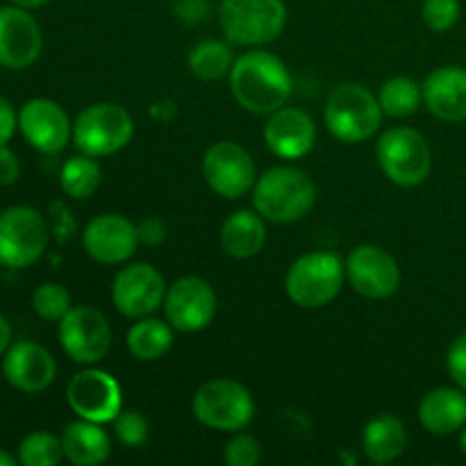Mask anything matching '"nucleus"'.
<instances>
[{
    "label": "nucleus",
    "mask_w": 466,
    "mask_h": 466,
    "mask_svg": "<svg viewBox=\"0 0 466 466\" xmlns=\"http://www.w3.org/2000/svg\"><path fill=\"white\" fill-rule=\"evenodd\" d=\"M230 89L241 107L259 116H268L276 109L285 107L289 100V68L268 50H250L232 64Z\"/></svg>",
    "instance_id": "1"
},
{
    "label": "nucleus",
    "mask_w": 466,
    "mask_h": 466,
    "mask_svg": "<svg viewBox=\"0 0 466 466\" xmlns=\"http://www.w3.org/2000/svg\"><path fill=\"white\" fill-rule=\"evenodd\" d=\"M317 200L312 177L294 167H276L255 180V212L273 223H291L303 218Z\"/></svg>",
    "instance_id": "2"
},
{
    "label": "nucleus",
    "mask_w": 466,
    "mask_h": 466,
    "mask_svg": "<svg viewBox=\"0 0 466 466\" xmlns=\"http://www.w3.org/2000/svg\"><path fill=\"white\" fill-rule=\"evenodd\" d=\"M326 127L335 139L344 144H360L367 141L380 130L382 107L380 100L364 89L362 85H339L323 107Z\"/></svg>",
    "instance_id": "3"
},
{
    "label": "nucleus",
    "mask_w": 466,
    "mask_h": 466,
    "mask_svg": "<svg viewBox=\"0 0 466 466\" xmlns=\"http://www.w3.org/2000/svg\"><path fill=\"white\" fill-rule=\"evenodd\" d=\"M346 267L339 255L330 250L305 253L289 267L285 291L299 308L317 309L332 303L344 285Z\"/></svg>",
    "instance_id": "4"
},
{
    "label": "nucleus",
    "mask_w": 466,
    "mask_h": 466,
    "mask_svg": "<svg viewBox=\"0 0 466 466\" xmlns=\"http://www.w3.org/2000/svg\"><path fill=\"white\" fill-rule=\"evenodd\" d=\"M135 121L121 105L96 103L77 114L73 123V144L89 157H109L130 144Z\"/></svg>",
    "instance_id": "5"
},
{
    "label": "nucleus",
    "mask_w": 466,
    "mask_h": 466,
    "mask_svg": "<svg viewBox=\"0 0 466 466\" xmlns=\"http://www.w3.org/2000/svg\"><path fill=\"white\" fill-rule=\"evenodd\" d=\"M223 35L237 46H262L285 30L287 7L282 0H221Z\"/></svg>",
    "instance_id": "6"
},
{
    "label": "nucleus",
    "mask_w": 466,
    "mask_h": 466,
    "mask_svg": "<svg viewBox=\"0 0 466 466\" xmlns=\"http://www.w3.org/2000/svg\"><path fill=\"white\" fill-rule=\"evenodd\" d=\"M50 228L39 209L12 205L0 212V267L27 268L48 248Z\"/></svg>",
    "instance_id": "7"
},
{
    "label": "nucleus",
    "mask_w": 466,
    "mask_h": 466,
    "mask_svg": "<svg viewBox=\"0 0 466 466\" xmlns=\"http://www.w3.org/2000/svg\"><path fill=\"white\" fill-rule=\"evenodd\" d=\"M191 412L212 431L237 432L253 421L255 403L250 391L241 382L218 378L198 387L191 400Z\"/></svg>",
    "instance_id": "8"
},
{
    "label": "nucleus",
    "mask_w": 466,
    "mask_h": 466,
    "mask_svg": "<svg viewBox=\"0 0 466 466\" xmlns=\"http://www.w3.org/2000/svg\"><path fill=\"white\" fill-rule=\"evenodd\" d=\"M378 164L399 187H417L431 176L432 153L421 132L412 127H391L378 139Z\"/></svg>",
    "instance_id": "9"
},
{
    "label": "nucleus",
    "mask_w": 466,
    "mask_h": 466,
    "mask_svg": "<svg viewBox=\"0 0 466 466\" xmlns=\"http://www.w3.org/2000/svg\"><path fill=\"white\" fill-rule=\"evenodd\" d=\"M59 344L77 364H96L109 353L112 328L100 309L80 305L71 308L59 321Z\"/></svg>",
    "instance_id": "10"
},
{
    "label": "nucleus",
    "mask_w": 466,
    "mask_h": 466,
    "mask_svg": "<svg viewBox=\"0 0 466 466\" xmlns=\"http://www.w3.org/2000/svg\"><path fill=\"white\" fill-rule=\"evenodd\" d=\"M203 176L214 194L232 200L253 189L258 168L244 146L235 141H217L203 157Z\"/></svg>",
    "instance_id": "11"
},
{
    "label": "nucleus",
    "mask_w": 466,
    "mask_h": 466,
    "mask_svg": "<svg viewBox=\"0 0 466 466\" xmlns=\"http://www.w3.org/2000/svg\"><path fill=\"white\" fill-rule=\"evenodd\" d=\"M164 314L176 330L200 332L217 317V294L203 278H177L164 296Z\"/></svg>",
    "instance_id": "12"
},
{
    "label": "nucleus",
    "mask_w": 466,
    "mask_h": 466,
    "mask_svg": "<svg viewBox=\"0 0 466 466\" xmlns=\"http://www.w3.org/2000/svg\"><path fill=\"white\" fill-rule=\"evenodd\" d=\"M167 282L155 267L146 262L123 267L112 282V303L123 317L144 319L164 305Z\"/></svg>",
    "instance_id": "13"
},
{
    "label": "nucleus",
    "mask_w": 466,
    "mask_h": 466,
    "mask_svg": "<svg viewBox=\"0 0 466 466\" xmlns=\"http://www.w3.org/2000/svg\"><path fill=\"white\" fill-rule=\"evenodd\" d=\"M346 278L360 296L371 300L390 299L399 291L400 268L399 262L385 248L362 244L350 250L346 258Z\"/></svg>",
    "instance_id": "14"
},
{
    "label": "nucleus",
    "mask_w": 466,
    "mask_h": 466,
    "mask_svg": "<svg viewBox=\"0 0 466 466\" xmlns=\"http://www.w3.org/2000/svg\"><path fill=\"white\" fill-rule=\"evenodd\" d=\"M66 400L77 417L100 426L114 421L123 410L121 387L107 371L98 369L76 373L66 387Z\"/></svg>",
    "instance_id": "15"
},
{
    "label": "nucleus",
    "mask_w": 466,
    "mask_h": 466,
    "mask_svg": "<svg viewBox=\"0 0 466 466\" xmlns=\"http://www.w3.org/2000/svg\"><path fill=\"white\" fill-rule=\"evenodd\" d=\"M18 130L44 155L62 153L73 139V126L62 105L50 98H30L18 112Z\"/></svg>",
    "instance_id": "16"
},
{
    "label": "nucleus",
    "mask_w": 466,
    "mask_h": 466,
    "mask_svg": "<svg viewBox=\"0 0 466 466\" xmlns=\"http://www.w3.org/2000/svg\"><path fill=\"white\" fill-rule=\"evenodd\" d=\"M44 48L39 23L25 7H0V66L21 71L39 59Z\"/></svg>",
    "instance_id": "17"
},
{
    "label": "nucleus",
    "mask_w": 466,
    "mask_h": 466,
    "mask_svg": "<svg viewBox=\"0 0 466 466\" xmlns=\"http://www.w3.org/2000/svg\"><path fill=\"white\" fill-rule=\"evenodd\" d=\"M139 230L121 214H100L82 230L86 255L100 264H123L139 246Z\"/></svg>",
    "instance_id": "18"
},
{
    "label": "nucleus",
    "mask_w": 466,
    "mask_h": 466,
    "mask_svg": "<svg viewBox=\"0 0 466 466\" xmlns=\"http://www.w3.org/2000/svg\"><path fill=\"white\" fill-rule=\"evenodd\" d=\"M3 376L23 394H39L53 385L57 364L53 353L35 341H16L3 355Z\"/></svg>",
    "instance_id": "19"
},
{
    "label": "nucleus",
    "mask_w": 466,
    "mask_h": 466,
    "mask_svg": "<svg viewBox=\"0 0 466 466\" xmlns=\"http://www.w3.org/2000/svg\"><path fill=\"white\" fill-rule=\"evenodd\" d=\"M317 141V126L312 118L296 107H280L268 114L264 126V144L276 157L300 159Z\"/></svg>",
    "instance_id": "20"
},
{
    "label": "nucleus",
    "mask_w": 466,
    "mask_h": 466,
    "mask_svg": "<svg viewBox=\"0 0 466 466\" xmlns=\"http://www.w3.org/2000/svg\"><path fill=\"white\" fill-rule=\"evenodd\" d=\"M423 105L432 116L446 123L466 121V68L441 66L421 85Z\"/></svg>",
    "instance_id": "21"
},
{
    "label": "nucleus",
    "mask_w": 466,
    "mask_h": 466,
    "mask_svg": "<svg viewBox=\"0 0 466 466\" xmlns=\"http://www.w3.org/2000/svg\"><path fill=\"white\" fill-rule=\"evenodd\" d=\"M419 421L431 435L449 437L466 426V391L460 387H437L419 405Z\"/></svg>",
    "instance_id": "22"
},
{
    "label": "nucleus",
    "mask_w": 466,
    "mask_h": 466,
    "mask_svg": "<svg viewBox=\"0 0 466 466\" xmlns=\"http://www.w3.org/2000/svg\"><path fill=\"white\" fill-rule=\"evenodd\" d=\"M62 449L64 458L71 464L96 466L109 458L112 441H109L107 432L100 428V423L80 419V421H73L66 426L62 435Z\"/></svg>",
    "instance_id": "23"
},
{
    "label": "nucleus",
    "mask_w": 466,
    "mask_h": 466,
    "mask_svg": "<svg viewBox=\"0 0 466 466\" xmlns=\"http://www.w3.org/2000/svg\"><path fill=\"white\" fill-rule=\"evenodd\" d=\"M267 241V228H264L262 214L239 209L230 214L221 226V246L230 258L250 259L264 248Z\"/></svg>",
    "instance_id": "24"
},
{
    "label": "nucleus",
    "mask_w": 466,
    "mask_h": 466,
    "mask_svg": "<svg viewBox=\"0 0 466 466\" xmlns=\"http://www.w3.org/2000/svg\"><path fill=\"white\" fill-rule=\"evenodd\" d=\"M405 446H408V432L403 421L391 414H380L364 426L362 449L371 462H394L405 453Z\"/></svg>",
    "instance_id": "25"
},
{
    "label": "nucleus",
    "mask_w": 466,
    "mask_h": 466,
    "mask_svg": "<svg viewBox=\"0 0 466 466\" xmlns=\"http://www.w3.org/2000/svg\"><path fill=\"white\" fill-rule=\"evenodd\" d=\"M173 332L171 323L159 319H141L127 332V349L141 362H155L162 360L171 350Z\"/></svg>",
    "instance_id": "26"
},
{
    "label": "nucleus",
    "mask_w": 466,
    "mask_h": 466,
    "mask_svg": "<svg viewBox=\"0 0 466 466\" xmlns=\"http://www.w3.org/2000/svg\"><path fill=\"white\" fill-rule=\"evenodd\" d=\"M100 180H103V171H100L98 162H96V157H89L85 153L66 159L62 167V173H59L62 191L68 198L76 200L91 198L96 194V189L100 187Z\"/></svg>",
    "instance_id": "27"
},
{
    "label": "nucleus",
    "mask_w": 466,
    "mask_h": 466,
    "mask_svg": "<svg viewBox=\"0 0 466 466\" xmlns=\"http://www.w3.org/2000/svg\"><path fill=\"white\" fill-rule=\"evenodd\" d=\"M380 107L382 114L391 118H405L412 116L423 103L421 85L408 76H396L382 85L380 89Z\"/></svg>",
    "instance_id": "28"
},
{
    "label": "nucleus",
    "mask_w": 466,
    "mask_h": 466,
    "mask_svg": "<svg viewBox=\"0 0 466 466\" xmlns=\"http://www.w3.org/2000/svg\"><path fill=\"white\" fill-rule=\"evenodd\" d=\"M232 64H235V57H232L230 46L217 39L200 41L189 53L191 73L205 82L218 80L226 73H230Z\"/></svg>",
    "instance_id": "29"
},
{
    "label": "nucleus",
    "mask_w": 466,
    "mask_h": 466,
    "mask_svg": "<svg viewBox=\"0 0 466 466\" xmlns=\"http://www.w3.org/2000/svg\"><path fill=\"white\" fill-rule=\"evenodd\" d=\"M62 458V440L44 431L30 432L18 446V462L23 466H57Z\"/></svg>",
    "instance_id": "30"
},
{
    "label": "nucleus",
    "mask_w": 466,
    "mask_h": 466,
    "mask_svg": "<svg viewBox=\"0 0 466 466\" xmlns=\"http://www.w3.org/2000/svg\"><path fill=\"white\" fill-rule=\"evenodd\" d=\"M32 308H35L36 317L44 319V321L59 323L64 314L73 308L71 294L66 291V287L57 285V282H44L32 294Z\"/></svg>",
    "instance_id": "31"
},
{
    "label": "nucleus",
    "mask_w": 466,
    "mask_h": 466,
    "mask_svg": "<svg viewBox=\"0 0 466 466\" xmlns=\"http://www.w3.org/2000/svg\"><path fill=\"white\" fill-rule=\"evenodd\" d=\"M114 432H116V437L121 444L137 449V446H141L148 441L150 426H148V421H146L144 414L135 412V410H121V412H118V417L114 419Z\"/></svg>",
    "instance_id": "32"
},
{
    "label": "nucleus",
    "mask_w": 466,
    "mask_h": 466,
    "mask_svg": "<svg viewBox=\"0 0 466 466\" xmlns=\"http://www.w3.org/2000/svg\"><path fill=\"white\" fill-rule=\"evenodd\" d=\"M460 0H423L421 16L431 30L449 32L460 18Z\"/></svg>",
    "instance_id": "33"
},
{
    "label": "nucleus",
    "mask_w": 466,
    "mask_h": 466,
    "mask_svg": "<svg viewBox=\"0 0 466 466\" xmlns=\"http://www.w3.org/2000/svg\"><path fill=\"white\" fill-rule=\"evenodd\" d=\"M228 466H255L262 460V449L250 435H235L223 451Z\"/></svg>",
    "instance_id": "34"
},
{
    "label": "nucleus",
    "mask_w": 466,
    "mask_h": 466,
    "mask_svg": "<svg viewBox=\"0 0 466 466\" xmlns=\"http://www.w3.org/2000/svg\"><path fill=\"white\" fill-rule=\"evenodd\" d=\"M48 228H50V237H53L57 244H68L76 235V218L73 214L68 212L66 203L62 200H55L48 209Z\"/></svg>",
    "instance_id": "35"
},
{
    "label": "nucleus",
    "mask_w": 466,
    "mask_h": 466,
    "mask_svg": "<svg viewBox=\"0 0 466 466\" xmlns=\"http://www.w3.org/2000/svg\"><path fill=\"white\" fill-rule=\"evenodd\" d=\"M446 369H449V376L453 378L455 387L466 391V332L455 337L453 344L449 346Z\"/></svg>",
    "instance_id": "36"
},
{
    "label": "nucleus",
    "mask_w": 466,
    "mask_h": 466,
    "mask_svg": "<svg viewBox=\"0 0 466 466\" xmlns=\"http://www.w3.org/2000/svg\"><path fill=\"white\" fill-rule=\"evenodd\" d=\"M21 176V162L7 144L0 146V187H9Z\"/></svg>",
    "instance_id": "37"
},
{
    "label": "nucleus",
    "mask_w": 466,
    "mask_h": 466,
    "mask_svg": "<svg viewBox=\"0 0 466 466\" xmlns=\"http://www.w3.org/2000/svg\"><path fill=\"white\" fill-rule=\"evenodd\" d=\"M16 127H18V114L14 112L9 98H5V96L0 94V146L9 144V139L14 137Z\"/></svg>",
    "instance_id": "38"
},
{
    "label": "nucleus",
    "mask_w": 466,
    "mask_h": 466,
    "mask_svg": "<svg viewBox=\"0 0 466 466\" xmlns=\"http://www.w3.org/2000/svg\"><path fill=\"white\" fill-rule=\"evenodd\" d=\"M137 230H139V241L146 246H157L164 241V235H167V228H164V221H159V218L150 217V218H144V221L137 226Z\"/></svg>",
    "instance_id": "39"
},
{
    "label": "nucleus",
    "mask_w": 466,
    "mask_h": 466,
    "mask_svg": "<svg viewBox=\"0 0 466 466\" xmlns=\"http://www.w3.org/2000/svg\"><path fill=\"white\" fill-rule=\"evenodd\" d=\"M9 346H12V326L5 314H0V358L7 353Z\"/></svg>",
    "instance_id": "40"
},
{
    "label": "nucleus",
    "mask_w": 466,
    "mask_h": 466,
    "mask_svg": "<svg viewBox=\"0 0 466 466\" xmlns=\"http://www.w3.org/2000/svg\"><path fill=\"white\" fill-rule=\"evenodd\" d=\"M14 5H18V7H25V9H36V7H44L48 0H12Z\"/></svg>",
    "instance_id": "41"
},
{
    "label": "nucleus",
    "mask_w": 466,
    "mask_h": 466,
    "mask_svg": "<svg viewBox=\"0 0 466 466\" xmlns=\"http://www.w3.org/2000/svg\"><path fill=\"white\" fill-rule=\"evenodd\" d=\"M14 464H16V458H12L7 451L0 449V466H14Z\"/></svg>",
    "instance_id": "42"
},
{
    "label": "nucleus",
    "mask_w": 466,
    "mask_h": 466,
    "mask_svg": "<svg viewBox=\"0 0 466 466\" xmlns=\"http://www.w3.org/2000/svg\"><path fill=\"white\" fill-rule=\"evenodd\" d=\"M460 451H462V455H466V426L460 432Z\"/></svg>",
    "instance_id": "43"
}]
</instances>
